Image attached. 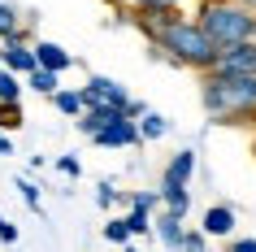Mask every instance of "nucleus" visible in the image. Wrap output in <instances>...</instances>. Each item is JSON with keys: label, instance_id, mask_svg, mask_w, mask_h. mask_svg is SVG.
I'll return each instance as SVG.
<instances>
[{"label": "nucleus", "instance_id": "nucleus-9", "mask_svg": "<svg viewBox=\"0 0 256 252\" xmlns=\"http://www.w3.org/2000/svg\"><path fill=\"white\" fill-rule=\"evenodd\" d=\"M156 200H161L170 213H178V217H187V209H191V191H187V183H174V178H165V183H161Z\"/></svg>", "mask_w": 256, "mask_h": 252}, {"label": "nucleus", "instance_id": "nucleus-19", "mask_svg": "<svg viewBox=\"0 0 256 252\" xmlns=\"http://www.w3.org/2000/svg\"><path fill=\"white\" fill-rule=\"evenodd\" d=\"M22 126V105L18 100H0V131H18Z\"/></svg>", "mask_w": 256, "mask_h": 252}, {"label": "nucleus", "instance_id": "nucleus-27", "mask_svg": "<svg viewBox=\"0 0 256 252\" xmlns=\"http://www.w3.org/2000/svg\"><path fill=\"white\" fill-rule=\"evenodd\" d=\"M230 252H256V239H234V243H230Z\"/></svg>", "mask_w": 256, "mask_h": 252}, {"label": "nucleus", "instance_id": "nucleus-31", "mask_svg": "<svg viewBox=\"0 0 256 252\" xmlns=\"http://www.w3.org/2000/svg\"><path fill=\"white\" fill-rule=\"evenodd\" d=\"M122 252H139V248H130V243H122Z\"/></svg>", "mask_w": 256, "mask_h": 252}, {"label": "nucleus", "instance_id": "nucleus-22", "mask_svg": "<svg viewBox=\"0 0 256 252\" xmlns=\"http://www.w3.org/2000/svg\"><path fill=\"white\" fill-rule=\"evenodd\" d=\"M18 191H22V200H26V209H30V213H44V204H40V187L30 183V178H18Z\"/></svg>", "mask_w": 256, "mask_h": 252}, {"label": "nucleus", "instance_id": "nucleus-6", "mask_svg": "<svg viewBox=\"0 0 256 252\" xmlns=\"http://www.w3.org/2000/svg\"><path fill=\"white\" fill-rule=\"evenodd\" d=\"M234 226H239V213L230 209V204H208L200 230H204L208 239H230V235H234Z\"/></svg>", "mask_w": 256, "mask_h": 252}, {"label": "nucleus", "instance_id": "nucleus-8", "mask_svg": "<svg viewBox=\"0 0 256 252\" xmlns=\"http://www.w3.org/2000/svg\"><path fill=\"white\" fill-rule=\"evenodd\" d=\"M35 48V66H44V70H70L74 66V53H66L61 44H52V40H40V44H30Z\"/></svg>", "mask_w": 256, "mask_h": 252}, {"label": "nucleus", "instance_id": "nucleus-13", "mask_svg": "<svg viewBox=\"0 0 256 252\" xmlns=\"http://www.w3.org/2000/svg\"><path fill=\"white\" fill-rule=\"evenodd\" d=\"M14 40H26V31H22V22H18L14 5L0 0V44H14Z\"/></svg>", "mask_w": 256, "mask_h": 252}, {"label": "nucleus", "instance_id": "nucleus-26", "mask_svg": "<svg viewBox=\"0 0 256 252\" xmlns=\"http://www.w3.org/2000/svg\"><path fill=\"white\" fill-rule=\"evenodd\" d=\"M130 204H139V209H148V213H152V204H156V191H135V196H130Z\"/></svg>", "mask_w": 256, "mask_h": 252}, {"label": "nucleus", "instance_id": "nucleus-7", "mask_svg": "<svg viewBox=\"0 0 256 252\" xmlns=\"http://www.w3.org/2000/svg\"><path fill=\"white\" fill-rule=\"evenodd\" d=\"M0 66L14 70V74H26L35 70V48L26 40H14V44H0Z\"/></svg>", "mask_w": 256, "mask_h": 252}, {"label": "nucleus", "instance_id": "nucleus-28", "mask_svg": "<svg viewBox=\"0 0 256 252\" xmlns=\"http://www.w3.org/2000/svg\"><path fill=\"white\" fill-rule=\"evenodd\" d=\"M0 157H14V139H9V131H0Z\"/></svg>", "mask_w": 256, "mask_h": 252}, {"label": "nucleus", "instance_id": "nucleus-23", "mask_svg": "<svg viewBox=\"0 0 256 252\" xmlns=\"http://www.w3.org/2000/svg\"><path fill=\"white\" fill-rule=\"evenodd\" d=\"M118 187H113V183H108V178H104V183H100V187H96V204H100V209H113V204H118Z\"/></svg>", "mask_w": 256, "mask_h": 252}, {"label": "nucleus", "instance_id": "nucleus-14", "mask_svg": "<svg viewBox=\"0 0 256 252\" xmlns=\"http://www.w3.org/2000/svg\"><path fill=\"white\" fill-rule=\"evenodd\" d=\"M191 170H196V152H191V148H182V152H178V157L165 165V178H174V183H187Z\"/></svg>", "mask_w": 256, "mask_h": 252}, {"label": "nucleus", "instance_id": "nucleus-11", "mask_svg": "<svg viewBox=\"0 0 256 252\" xmlns=\"http://www.w3.org/2000/svg\"><path fill=\"white\" fill-rule=\"evenodd\" d=\"M26 87H30V92H40V96H52L56 87H61V74L35 66V70H26Z\"/></svg>", "mask_w": 256, "mask_h": 252}, {"label": "nucleus", "instance_id": "nucleus-17", "mask_svg": "<svg viewBox=\"0 0 256 252\" xmlns=\"http://www.w3.org/2000/svg\"><path fill=\"white\" fill-rule=\"evenodd\" d=\"M0 100H22V74L0 66Z\"/></svg>", "mask_w": 256, "mask_h": 252}, {"label": "nucleus", "instance_id": "nucleus-20", "mask_svg": "<svg viewBox=\"0 0 256 252\" xmlns=\"http://www.w3.org/2000/svg\"><path fill=\"white\" fill-rule=\"evenodd\" d=\"M178 252H208V235H204V230H182Z\"/></svg>", "mask_w": 256, "mask_h": 252}, {"label": "nucleus", "instance_id": "nucleus-30", "mask_svg": "<svg viewBox=\"0 0 256 252\" xmlns=\"http://www.w3.org/2000/svg\"><path fill=\"white\" fill-rule=\"evenodd\" d=\"M174 5H200V0H174Z\"/></svg>", "mask_w": 256, "mask_h": 252}, {"label": "nucleus", "instance_id": "nucleus-4", "mask_svg": "<svg viewBox=\"0 0 256 252\" xmlns=\"http://www.w3.org/2000/svg\"><path fill=\"white\" fill-rule=\"evenodd\" d=\"M213 74H256V40L230 44V48H217Z\"/></svg>", "mask_w": 256, "mask_h": 252}, {"label": "nucleus", "instance_id": "nucleus-2", "mask_svg": "<svg viewBox=\"0 0 256 252\" xmlns=\"http://www.w3.org/2000/svg\"><path fill=\"white\" fill-rule=\"evenodd\" d=\"M196 9H200V14H196V27H200L217 48L256 40V14L243 9L239 0H200Z\"/></svg>", "mask_w": 256, "mask_h": 252}, {"label": "nucleus", "instance_id": "nucleus-24", "mask_svg": "<svg viewBox=\"0 0 256 252\" xmlns=\"http://www.w3.org/2000/svg\"><path fill=\"white\" fill-rule=\"evenodd\" d=\"M56 170L66 174V178H78V174H82V165H78V157H61V161H56Z\"/></svg>", "mask_w": 256, "mask_h": 252}, {"label": "nucleus", "instance_id": "nucleus-1", "mask_svg": "<svg viewBox=\"0 0 256 252\" xmlns=\"http://www.w3.org/2000/svg\"><path fill=\"white\" fill-rule=\"evenodd\" d=\"M200 100L208 122L217 126H239L256 122V74H200Z\"/></svg>", "mask_w": 256, "mask_h": 252}, {"label": "nucleus", "instance_id": "nucleus-25", "mask_svg": "<svg viewBox=\"0 0 256 252\" xmlns=\"http://www.w3.org/2000/svg\"><path fill=\"white\" fill-rule=\"evenodd\" d=\"M0 243H18V226L9 222L4 213H0Z\"/></svg>", "mask_w": 256, "mask_h": 252}, {"label": "nucleus", "instance_id": "nucleus-12", "mask_svg": "<svg viewBox=\"0 0 256 252\" xmlns=\"http://www.w3.org/2000/svg\"><path fill=\"white\" fill-rule=\"evenodd\" d=\"M139 118H144V122H135V126H139V139H165V135H170V118L152 113V109H144Z\"/></svg>", "mask_w": 256, "mask_h": 252}, {"label": "nucleus", "instance_id": "nucleus-15", "mask_svg": "<svg viewBox=\"0 0 256 252\" xmlns=\"http://www.w3.org/2000/svg\"><path fill=\"white\" fill-rule=\"evenodd\" d=\"M52 105L61 109L66 118H78L82 109H87V105H82V92H61V87H56V92H52Z\"/></svg>", "mask_w": 256, "mask_h": 252}, {"label": "nucleus", "instance_id": "nucleus-18", "mask_svg": "<svg viewBox=\"0 0 256 252\" xmlns=\"http://www.w3.org/2000/svg\"><path fill=\"white\" fill-rule=\"evenodd\" d=\"M126 230H130V239H135V235H148V230H152V217H148V209L130 204V213H126Z\"/></svg>", "mask_w": 256, "mask_h": 252}, {"label": "nucleus", "instance_id": "nucleus-29", "mask_svg": "<svg viewBox=\"0 0 256 252\" xmlns=\"http://www.w3.org/2000/svg\"><path fill=\"white\" fill-rule=\"evenodd\" d=\"M239 5H243V9H252V14H256V0H239Z\"/></svg>", "mask_w": 256, "mask_h": 252}, {"label": "nucleus", "instance_id": "nucleus-3", "mask_svg": "<svg viewBox=\"0 0 256 252\" xmlns=\"http://www.w3.org/2000/svg\"><path fill=\"white\" fill-rule=\"evenodd\" d=\"M78 92H82V105L87 109L104 105V109H122V113H126V105H130V92H126L118 79H104V74H92L87 87H78Z\"/></svg>", "mask_w": 256, "mask_h": 252}, {"label": "nucleus", "instance_id": "nucleus-21", "mask_svg": "<svg viewBox=\"0 0 256 252\" xmlns=\"http://www.w3.org/2000/svg\"><path fill=\"white\" fill-rule=\"evenodd\" d=\"M104 239H108V243H130L126 217H108V226H104Z\"/></svg>", "mask_w": 256, "mask_h": 252}, {"label": "nucleus", "instance_id": "nucleus-16", "mask_svg": "<svg viewBox=\"0 0 256 252\" xmlns=\"http://www.w3.org/2000/svg\"><path fill=\"white\" fill-rule=\"evenodd\" d=\"M122 9V18H130V14H152V9H165V5H174V0H113Z\"/></svg>", "mask_w": 256, "mask_h": 252}, {"label": "nucleus", "instance_id": "nucleus-32", "mask_svg": "<svg viewBox=\"0 0 256 252\" xmlns=\"http://www.w3.org/2000/svg\"><path fill=\"white\" fill-rule=\"evenodd\" d=\"M252 152H256V144H252Z\"/></svg>", "mask_w": 256, "mask_h": 252}, {"label": "nucleus", "instance_id": "nucleus-5", "mask_svg": "<svg viewBox=\"0 0 256 252\" xmlns=\"http://www.w3.org/2000/svg\"><path fill=\"white\" fill-rule=\"evenodd\" d=\"M92 139L100 148H135L139 144V126H135V118H118V122H108V126H100Z\"/></svg>", "mask_w": 256, "mask_h": 252}, {"label": "nucleus", "instance_id": "nucleus-10", "mask_svg": "<svg viewBox=\"0 0 256 252\" xmlns=\"http://www.w3.org/2000/svg\"><path fill=\"white\" fill-rule=\"evenodd\" d=\"M152 226H156V235H161L165 252H178V243H182V230H187V226H182V217L165 209V213H161V217H156Z\"/></svg>", "mask_w": 256, "mask_h": 252}]
</instances>
